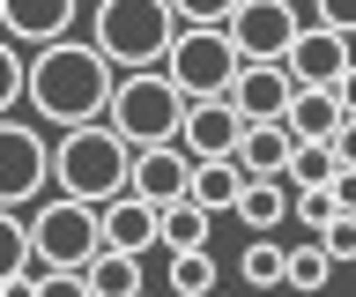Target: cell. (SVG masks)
Wrapping results in <instances>:
<instances>
[{"label": "cell", "instance_id": "cell-30", "mask_svg": "<svg viewBox=\"0 0 356 297\" xmlns=\"http://www.w3.org/2000/svg\"><path fill=\"white\" fill-rule=\"evenodd\" d=\"M312 8H319V23H327V30L356 38V0H312Z\"/></svg>", "mask_w": 356, "mask_h": 297}, {"label": "cell", "instance_id": "cell-18", "mask_svg": "<svg viewBox=\"0 0 356 297\" xmlns=\"http://www.w3.org/2000/svg\"><path fill=\"white\" fill-rule=\"evenodd\" d=\"M38 275V238H30V216L22 208H0V297Z\"/></svg>", "mask_w": 356, "mask_h": 297}, {"label": "cell", "instance_id": "cell-20", "mask_svg": "<svg viewBox=\"0 0 356 297\" xmlns=\"http://www.w3.org/2000/svg\"><path fill=\"white\" fill-rule=\"evenodd\" d=\"M82 275H89L97 297H149V290H141V252H97Z\"/></svg>", "mask_w": 356, "mask_h": 297}, {"label": "cell", "instance_id": "cell-4", "mask_svg": "<svg viewBox=\"0 0 356 297\" xmlns=\"http://www.w3.org/2000/svg\"><path fill=\"white\" fill-rule=\"evenodd\" d=\"M186 104H193V97L178 90L163 67H149V74H119L111 127H119L134 149H163V141H178V134H186Z\"/></svg>", "mask_w": 356, "mask_h": 297}, {"label": "cell", "instance_id": "cell-17", "mask_svg": "<svg viewBox=\"0 0 356 297\" xmlns=\"http://www.w3.org/2000/svg\"><path fill=\"white\" fill-rule=\"evenodd\" d=\"M289 216H297V186H289V179H252V186H245V201H238V223L245 230L267 238V230H282Z\"/></svg>", "mask_w": 356, "mask_h": 297}, {"label": "cell", "instance_id": "cell-35", "mask_svg": "<svg viewBox=\"0 0 356 297\" xmlns=\"http://www.w3.org/2000/svg\"><path fill=\"white\" fill-rule=\"evenodd\" d=\"M289 8H297V0H289Z\"/></svg>", "mask_w": 356, "mask_h": 297}, {"label": "cell", "instance_id": "cell-3", "mask_svg": "<svg viewBox=\"0 0 356 297\" xmlns=\"http://www.w3.org/2000/svg\"><path fill=\"white\" fill-rule=\"evenodd\" d=\"M178 8L171 0H97V15H89V38L104 45V60L119 74H149L171 60L178 45Z\"/></svg>", "mask_w": 356, "mask_h": 297}, {"label": "cell", "instance_id": "cell-29", "mask_svg": "<svg viewBox=\"0 0 356 297\" xmlns=\"http://www.w3.org/2000/svg\"><path fill=\"white\" fill-rule=\"evenodd\" d=\"M171 8H178L186 30H230V15H238L245 0H171Z\"/></svg>", "mask_w": 356, "mask_h": 297}, {"label": "cell", "instance_id": "cell-21", "mask_svg": "<svg viewBox=\"0 0 356 297\" xmlns=\"http://www.w3.org/2000/svg\"><path fill=\"white\" fill-rule=\"evenodd\" d=\"M208 223H216V216H208L200 201H171L163 208V246L171 252H200L208 246Z\"/></svg>", "mask_w": 356, "mask_h": 297}, {"label": "cell", "instance_id": "cell-1", "mask_svg": "<svg viewBox=\"0 0 356 297\" xmlns=\"http://www.w3.org/2000/svg\"><path fill=\"white\" fill-rule=\"evenodd\" d=\"M111 97H119V67L104 60L97 38H60V45L30 52V112L44 127H104L111 119Z\"/></svg>", "mask_w": 356, "mask_h": 297}, {"label": "cell", "instance_id": "cell-27", "mask_svg": "<svg viewBox=\"0 0 356 297\" xmlns=\"http://www.w3.org/2000/svg\"><path fill=\"white\" fill-rule=\"evenodd\" d=\"M297 223H305V238H327V230L341 223V193H334V186H305V193H297Z\"/></svg>", "mask_w": 356, "mask_h": 297}, {"label": "cell", "instance_id": "cell-33", "mask_svg": "<svg viewBox=\"0 0 356 297\" xmlns=\"http://www.w3.org/2000/svg\"><path fill=\"white\" fill-rule=\"evenodd\" d=\"M334 193H341V216H356V171H341V179H334Z\"/></svg>", "mask_w": 356, "mask_h": 297}, {"label": "cell", "instance_id": "cell-10", "mask_svg": "<svg viewBox=\"0 0 356 297\" xmlns=\"http://www.w3.org/2000/svg\"><path fill=\"white\" fill-rule=\"evenodd\" d=\"M349 67H356V38H341V30H327V23H305V38L289 45L297 90H341Z\"/></svg>", "mask_w": 356, "mask_h": 297}, {"label": "cell", "instance_id": "cell-5", "mask_svg": "<svg viewBox=\"0 0 356 297\" xmlns=\"http://www.w3.org/2000/svg\"><path fill=\"white\" fill-rule=\"evenodd\" d=\"M30 238H38V268L82 275L89 260L104 252V208L74 201V193H52V201L30 208Z\"/></svg>", "mask_w": 356, "mask_h": 297}, {"label": "cell", "instance_id": "cell-11", "mask_svg": "<svg viewBox=\"0 0 356 297\" xmlns=\"http://www.w3.org/2000/svg\"><path fill=\"white\" fill-rule=\"evenodd\" d=\"M230 104L245 112V127H260V119H289V104H297V74H289V60H245Z\"/></svg>", "mask_w": 356, "mask_h": 297}, {"label": "cell", "instance_id": "cell-32", "mask_svg": "<svg viewBox=\"0 0 356 297\" xmlns=\"http://www.w3.org/2000/svg\"><path fill=\"white\" fill-rule=\"evenodd\" d=\"M334 149H341V171H356V119L341 127V134H334Z\"/></svg>", "mask_w": 356, "mask_h": 297}, {"label": "cell", "instance_id": "cell-26", "mask_svg": "<svg viewBox=\"0 0 356 297\" xmlns=\"http://www.w3.org/2000/svg\"><path fill=\"white\" fill-rule=\"evenodd\" d=\"M327 275H334V252L319 246V238H297V246H289V290H319Z\"/></svg>", "mask_w": 356, "mask_h": 297}, {"label": "cell", "instance_id": "cell-7", "mask_svg": "<svg viewBox=\"0 0 356 297\" xmlns=\"http://www.w3.org/2000/svg\"><path fill=\"white\" fill-rule=\"evenodd\" d=\"M52 149L60 141L30 119H0V208H30L52 186Z\"/></svg>", "mask_w": 356, "mask_h": 297}, {"label": "cell", "instance_id": "cell-12", "mask_svg": "<svg viewBox=\"0 0 356 297\" xmlns=\"http://www.w3.org/2000/svg\"><path fill=\"white\" fill-rule=\"evenodd\" d=\"M74 15H82V0H0V30L30 52L74 38Z\"/></svg>", "mask_w": 356, "mask_h": 297}, {"label": "cell", "instance_id": "cell-31", "mask_svg": "<svg viewBox=\"0 0 356 297\" xmlns=\"http://www.w3.org/2000/svg\"><path fill=\"white\" fill-rule=\"evenodd\" d=\"M319 246L334 252V268H341V260H356V216H341V223H334L327 238H319Z\"/></svg>", "mask_w": 356, "mask_h": 297}, {"label": "cell", "instance_id": "cell-34", "mask_svg": "<svg viewBox=\"0 0 356 297\" xmlns=\"http://www.w3.org/2000/svg\"><path fill=\"white\" fill-rule=\"evenodd\" d=\"M341 104H349V119H356V67H349V82H341Z\"/></svg>", "mask_w": 356, "mask_h": 297}, {"label": "cell", "instance_id": "cell-28", "mask_svg": "<svg viewBox=\"0 0 356 297\" xmlns=\"http://www.w3.org/2000/svg\"><path fill=\"white\" fill-rule=\"evenodd\" d=\"M8 297H97V290H89V275H52V268H38L30 282H15Z\"/></svg>", "mask_w": 356, "mask_h": 297}, {"label": "cell", "instance_id": "cell-16", "mask_svg": "<svg viewBox=\"0 0 356 297\" xmlns=\"http://www.w3.org/2000/svg\"><path fill=\"white\" fill-rule=\"evenodd\" d=\"M341 127H349L341 90H297V104H289V134L297 141H334Z\"/></svg>", "mask_w": 356, "mask_h": 297}, {"label": "cell", "instance_id": "cell-23", "mask_svg": "<svg viewBox=\"0 0 356 297\" xmlns=\"http://www.w3.org/2000/svg\"><path fill=\"white\" fill-rule=\"evenodd\" d=\"M216 252L200 246V252H171V297H216Z\"/></svg>", "mask_w": 356, "mask_h": 297}, {"label": "cell", "instance_id": "cell-22", "mask_svg": "<svg viewBox=\"0 0 356 297\" xmlns=\"http://www.w3.org/2000/svg\"><path fill=\"white\" fill-rule=\"evenodd\" d=\"M341 179V149L334 141H297V163H289V186L305 193V186H334Z\"/></svg>", "mask_w": 356, "mask_h": 297}, {"label": "cell", "instance_id": "cell-24", "mask_svg": "<svg viewBox=\"0 0 356 297\" xmlns=\"http://www.w3.org/2000/svg\"><path fill=\"white\" fill-rule=\"evenodd\" d=\"M238 275L252 282V290H275V282H289V246H275V238H252L238 260Z\"/></svg>", "mask_w": 356, "mask_h": 297}, {"label": "cell", "instance_id": "cell-25", "mask_svg": "<svg viewBox=\"0 0 356 297\" xmlns=\"http://www.w3.org/2000/svg\"><path fill=\"white\" fill-rule=\"evenodd\" d=\"M15 104H30V52L0 30V119L15 112Z\"/></svg>", "mask_w": 356, "mask_h": 297}, {"label": "cell", "instance_id": "cell-2", "mask_svg": "<svg viewBox=\"0 0 356 297\" xmlns=\"http://www.w3.org/2000/svg\"><path fill=\"white\" fill-rule=\"evenodd\" d=\"M134 149L119 127H74V134H60V149H52V179H60V193H74V201L89 208H111L134 193Z\"/></svg>", "mask_w": 356, "mask_h": 297}, {"label": "cell", "instance_id": "cell-13", "mask_svg": "<svg viewBox=\"0 0 356 297\" xmlns=\"http://www.w3.org/2000/svg\"><path fill=\"white\" fill-rule=\"evenodd\" d=\"M193 171L200 163L186 156V141H163V149H141L134 156V193L156 208H171V201H193Z\"/></svg>", "mask_w": 356, "mask_h": 297}, {"label": "cell", "instance_id": "cell-14", "mask_svg": "<svg viewBox=\"0 0 356 297\" xmlns=\"http://www.w3.org/2000/svg\"><path fill=\"white\" fill-rule=\"evenodd\" d=\"M156 238H163V208H156V201L127 193V201L104 208V252H149Z\"/></svg>", "mask_w": 356, "mask_h": 297}, {"label": "cell", "instance_id": "cell-9", "mask_svg": "<svg viewBox=\"0 0 356 297\" xmlns=\"http://www.w3.org/2000/svg\"><path fill=\"white\" fill-rule=\"evenodd\" d=\"M230 38H238L245 60H289V45L305 38V23H297L289 0H245L230 15Z\"/></svg>", "mask_w": 356, "mask_h": 297}, {"label": "cell", "instance_id": "cell-15", "mask_svg": "<svg viewBox=\"0 0 356 297\" xmlns=\"http://www.w3.org/2000/svg\"><path fill=\"white\" fill-rule=\"evenodd\" d=\"M238 163L252 171V179H289V163H297V134H289V119H260V127H245Z\"/></svg>", "mask_w": 356, "mask_h": 297}, {"label": "cell", "instance_id": "cell-8", "mask_svg": "<svg viewBox=\"0 0 356 297\" xmlns=\"http://www.w3.org/2000/svg\"><path fill=\"white\" fill-rule=\"evenodd\" d=\"M186 156L193 163H238L245 149V112L230 104V97H200V104H186Z\"/></svg>", "mask_w": 356, "mask_h": 297}, {"label": "cell", "instance_id": "cell-6", "mask_svg": "<svg viewBox=\"0 0 356 297\" xmlns=\"http://www.w3.org/2000/svg\"><path fill=\"white\" fill-rule=\"evenodd\" d=\"M163 74H171L193 104H200V97H230V90H238V74H245V52H238L230 30H178Z\"/></svg>", "mask_w": 356, "mask_h": 297}, {"label": "cell", "instance_id": "cell-19", "mask_svg": "<svg viewBox=\"0 0 356 297\" xmlns=\"http://www.w3.org/2000/svg\"><path fill=\"white\" fill-rule=\"evenodd\" d=\"M245 186H252V171H245V163H200V171H193V201L208 208V216H238Z\"/></svg>", "mask_w": 356, "mask_h": 297}]
</instances>
